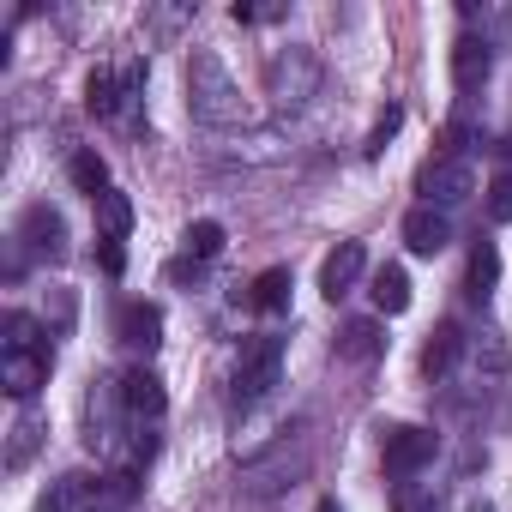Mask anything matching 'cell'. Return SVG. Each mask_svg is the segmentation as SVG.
<instances>
[{
	"label": "cell",
	"instance_id": "obj_18",
	"mask_svg": "<svg viewBox=\"0 0 512 512\" xmlns=\"http://www.w3.org/2000/svg\"><path fill=\"white\" fill-rule=\"evenodd\" d=\"M67 175H73V187H79V193H91V199H103V193H109V163H103L97 151H79V157L67 163Z\"/></svg>",
	"mask_w": 512,
	"mask_h": 512
},
{
	"label": "cell",
	"instance_id": "obj_12",
	"mask_svg": "<svg viewBox=\"0 0 512 512\" xmlns=\"http://www.w3.org/2000/svg\"><path fill=\"white\" fill-rule=\"evenodd\" d=\"M488 67H494V55H488L482 37H458V43H452V85H458V91H476V85L488 79Z\"/></svg>",
	"mask_w": 512,
	"mask_h": 512
},
{
	"label": "cell",
	"instance_id": "obj_28",
	"mask_svg": "<svg viewBox=\"0 0 512 512\" xmlns=\"http://www.w3.org/2000/svg\"><path fill=\"white\" fill-rule=\"evenodd\" d=\"M314 512H344V506H338V500H320V506H314Z\"/></svg>",
	"mask_w": 512,
	"mask_h": 512
},
{
	"label": "cell",
	"instance_id": "obj_27",
	"mask_svg": "<svg viewBox=\"0 0 512 512\" xmlns=\"http://www.w3.org/2000/svg\"><path fill=\"white\" fill-rule=\"evenodd\" d=\"M133 488H139L133 470H115V476H109V494H115V500H133Z\"/></svg>",
	"mask_w": 512,
	"mask_h": 512
},
{
	"label": "cell",
	"instance_id": "obj_17",
	"mask_svg": "<svg viewBox=\"0 0 512 512\" xmlns=\"http://www.w3.org/2000/svg\"><path fill=\"white\" fill-rule=\"evenodd\" d=\"M374 308H380V314H404V308H410V278H404V266H380V272H374Z\"/></svg>",
	"mask_w": 512,
	"mask_h": 512
},
{
	"label": "cell",
	"instance_id": "obj_24",
	"mask_svg": "<svg viewBox=\"0 0 512 512\" xmlns=\"http://www.w3.org/2000/svg\"><path fill=\"white\" fill-rule=\"evenodd\" d=\"M488 217L494 223H512V169L488 181Z\"/></svg>",
	"mask_w": 512,
	"mask_h": 512
},
{
	"label": "cell",
	"instance_id": "obj_2",
	"mask_svg": "<svg viewBox=\"0 0 512 512\" xmlns=\"http://www.w3.org/2000/svg\"><path fill=\"white\" fill-rule=\"evenodd\" d=\"M139 85H145V61H127L121 73H109V67H97L91 79H85V109L97 115V121H115L133 97H139Z\"/></svg>",
	"mask_w": 512,
	"mask_h": 512
},
{
	"label": "cell",
	"instance_id": "obj_26",
	"mask_svg": "<svg viewBox=\"0 0 512 512\" xmlns=\"http://www.w3.org/2000/svg\"><path fill=\"white\" fill-rule=\"evenodd\" d=\"M97 266H103L109 278H121V272H127V247H121V241H103V235H97Z\"/></svg>",
	"mask_w": 512,
	"mask_h": 512
},
{
	"label": "cell",
	"instance_id": "obj_5",
	"mask_svg": "<svg viewBox=\"0 0 512 512\" xmlns=\"http://www.w3.org/2000/svg\"><path fill=\"white\" fill-rule=\"evenodd\" d=\"M434 458V428H410V422H398V428H386V476H416L422 464Z\"/></svg>",
	"mask_w": 512,
	"mask_h": 512
},
{
	"label": "cell",
	"instance_id": "obj_25",
	"mask_svg": "<svg viewBox=\"0 0 512 512\" xmlns=\"http://www.w3.org/2000/svg\"><path fill=\"white\" fill-rule=\"evenodd\" d=\"M398 121H404V109H386V115L374 121V133H368V145H362V151H368V157H380V151H386V139L398 133Z\"/></svg>",
	"mask_w": 512,
	"mask_h": 512
},
{
	"label": "cell",
	"instance_id": "obj_21",
	"mask_svg": "<svg viewBox=\"0 0 512 512\" xmlns=\"http://www.w3.org/2000/svg\"><path fill=\"white\" fill-rule=\"evenodd\" d=\"M440 506V494H434V482L422 488V482H398L392 488V512H434Z\"/></svg>",
	"mask_w": 512,
	"mask_h": 512
},
{
	"label": "cell",
	"instance_id": "obj_13",
	"mask_svg": "<svg viewBox=\"0 0 512 512\" xmlns=\"http://www.w3.org/2000/svg\"><path fill=\"white\" fill-rule=\"evenodd\" d=\"M338 356L344 362H380L386 356V326L380 320H350L338 332Z\"/></svg>",
	"mask_w": 512,
	"mask_h": 512
},
{
	"label": "cell",
	"instance_id": "obj_9",
	"mask_svg": "<svg viewBox=\"0 0 512 512\" xmlns=\"http://www.w3.org/2000/svg\"><path fill=\"white\" fill-rule=\"evenodd\" d=\"M19 235L31 241L37 260H61V253H67V223H61V211H49V205H31L25 223H19Z\"/></svg>",
	"mask_w": 512,
	"mask_h": 512
},
{
	"label": "cell",
	"instance_id": "obj_3",
	"mask_svg": "<svg viewBox=\"0 0 512 512\" xmlns=\"http://www.w3.org/2000/svg\"><path fill=\"white\" fill-rule=\"evenodd\" d=\"M416 193H422V205H464L470 193H476V175H470V163H458V157H428L422 169H416Z\"/></svg>",
	"mask_w": 512,
	"mask_h": 512
},
{
	"label": "cell",
	"instance_id": "obj_7",
	"mask_svg": "<svg viewBox=\"0 0 512 512\" xmlns=\"http://www.w3.org/2000/svg\"><path fill=\"white\" fill-rule=\"evenodd\" d=\"M223 97H235L229 79H223V67H217L211 55H199V61H193V109H199L205 121H229L235 103H223Z\"/></svg>",
	"mask_w": 512,
	"mask_h": 512
},
{
	"label": "cell",
	"instance_id": "obj_15",
	"mask_svg": "<svg viewBox=\"0 0 512 512\" xmlns=\"http://www.w3.org/2000/svg\"><path fill=\"white\" fill-rule=\"evenodd\" d=\"M290 290H296L290 266H272V272L253 278V290H247L241 302H247V308H260V314H284V308H290Z\"/></svg>",
	"mask_w": 512,
	"mask_h": 512
},
{
	"label": "cell",
	"instance_id": "obj_10",
	"mask_svg": "<svg viewBox=\"0 0 512 512\" xmlns=\"http://www.w3.org/2000/svg\"><path fill=\"white\" fill-rule=\"evenodd\" d=\"M452 241V223H446V211H434V205H416L410 217H404V247L410 253H422V260H434V253Z\"/></svg>",
	"mask_w": 512,
	"mask_h": 512
},
{
	"label": "cell",
	"instance_id": "obj_6",
	"mask_svg": "<svg viewBox=\"0 0 512 512\" xmlns=\"http://www.w3.org/2000/svg\"><path fill=\"white\" fill-rule=\"evenodd\" d=\"M362 266H368V247H362V241H338V247L326 253V266H320V290H326V302H344V296L356 290Z\"/></svg>",
	"mask_w": 512,
	"mask_h": 512
},
{
	"label": "cell",
	"instance_id": "obj_16",
	"mask_svg": "<svg viewBox=\"0 0 512 512\" xmlns=\"http://www.w3.org/2000/svg\"><path fill=\"white\" fill-rule=\"evenodd\" d=\"M127 229H133V199L109 187V193L97 199V235H103V241H127Z\"/></svg>",
	"mask_w": 512,
	"mask_h": 512
},
{
	"label": "cell",
	"instance_id": "obj_11",
	"mask_svg": "<svg viewBox=\"0 0 512 512\" xmlns=\"http://www.w3.org/2000/svg\"><path fill=\"white\" fill-rule=\"evenodd\" d=\"M458 356H464V332L446 320V326H434L428 344H422V374H428V380H446V374L458 368Z\"/></svg>",
	"mask_w": 512,
	"mask_h": 512
},
{
	"label": "cell",
	"instance_id": "obj_4",
	"mask_svg": "<svg viewBox=\"0 0 512 512\" xmlns=\"http://www.w3.org/2000/svg\"><path fill=\"white\" fill-rule=\"evenodd\" d=\"M49 368H55L49 344L43 350H7V356H0V386L25 404V398H37V386H49Z\"/></svg>",
	"mask_w": 512,
	"mask_h": 512
},
{
	"label": "cell",
	"instance_id": "obj_19",
	"mask_svg": "<svg viewBox=\"0 0 512 512\" xmlns=\"http://www.w3.org/2000/svg\"><path fill=\"white\" fill-rule=\"evenodd\" d=\"M494 284H500V247H494V241H476V247H470V290L488 296Z\"/></svg>",
	"mask_w": 512,
	"mask_h": 512
},
{
	"label": "cell",
	"instance_id": "obj_14",
	"mask_svg": "<svg viewBox=\"0 0 512 512\" xmlns=\"http://www.w3.org/2000/svg\"><path fill=\"white\" fill-rule=\"evenodd\" d=\"M121 404L133 410V416H163V404H169V392H163V380L151 374V368H133L127 380H121Z\"/></svg>",
	"mask_w": 512,
	"mask_h": 512
},
{
	"label": "cell",
	"instance_id": "obj_1",
	"mask_svg": "<svg viewBox=\"0 0 512 512\" xmlns=\"http://www.w3.org/2000/svg\"><path fill=\"white\" fill-rule=\"evenodd\" d=\"M278 374H284V338H253L247 350H241V368H235V404L247 410V404H260L272 386H278Z\"/></svg>",
	"mask_w": 512,
	"mask_h": 512
},
{
	"label": "cell",
	"instance_id": "obj_20",
	"mask_svg": "<svg viewBox=\"0 0 512 512\" xmlns=\"http://www.w3.org/2000/svg\"><path fill=\"white\" fill-rule=\"evenodd\" d=\"M223 253V223H211V217H199L193 229H187V260L199 266V260H217Z\"/></svg>",
	"mask_w": 512,
	"mask_h": 512
},
{
	"label": "cell",
	"instance_id": "obj_8",
	"mask_svg": "<svg viewBox=\"0 0 512 512\" xmlns=\"http://www.w3.org/2000/svg\"><path fill=\"white\" fill-rule=\"evenodd\" d=\"M115 338H121L127 350H139V356H151V350L163 344V314H157L151 302H127V308L115 314Z\"/></svg>",
	"mask_w": 512,
	"mask_h": 512
},
{
	"label": "cell",
	"instance_id": "obj_23",
	"mask_svg": "<svg viewBox=\"0 0 512 512\" xmlns=\"http://www.w3.org/2000/svg\"><path fill=\"white\" fill-rule=\"evenodd\" d=\"M7 350H43V338H37V320H31V314H7Z\"/></svg>",
	"mask_w": 512,
	"mask_h": 512
},
{
	"label": "cell",
	"instance_id": "obj_22",
	"mask_svg": "<svg viewBox=\"0 0 512 512\" xmlns=\"http://www.w3.org/2000/svg\"><path fill=\"white\" fill-rule=\"evenodd\" d=\"M85 488H91V476H67L61 488H49V494L37 500V512H67V506H73V500H79Z\"/></svg>",
	"mask_w": 512,
	"mask_h": 512
}]
</instances>
